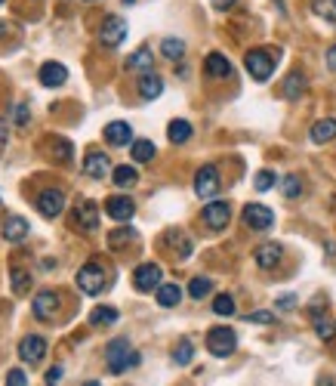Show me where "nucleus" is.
<instances>
[{
  "instance_id": "f257e3e1",
  "label": "nucleus",
  "mask_w": 336,
  "mask_h": 386,
  "mask_svg": "<svg viewBox=\"0 0 336 386\" xmlns=\"http://www.w3.org/2000/svg\"><path fill=\"white\" fill-rule=\"evenodd\" d=\"M105 361H108V371H112V374H123V371L136 368L139 361H142V355L133 350L127 337H114L112 343L105 346Z\"/></svg>"
},
{
  "instance_id": "f03ea898",
  "label": "nucleus",
  "mask_w": 336,
  "mask_h": 386,
  "mask_svg": "<svg viewBox=\"0 0 336 386\" xmlns=\"http://www.w3.org/2000/svg\"><path fill=\"white\" fill-rule=\"evenodd\" d=\"M77 288L83 293H90V297H96V293L105 291V269L99 260H90L87 266L77 269Z\"/></svg>"
},
{
  "instance_id": "7ed1b4c3",
  "label": "nucleus",
  "mask_w": 336,
  "mask_h": 386,
  "mask_svg": "<svg viewBox=\"0 0 336 386\" xmlns=\"http://www.w3.org/2000/svg\"><path fill=\"white\" fill-rule=\"evenodd\" d=\"M244 68L256 84H265L271 74H275V59H271L269 50H250L244 56Z\"/></svg>"
},
{
  "instance_id": "20e7f679",
  "label": "nucleus",
  "mask_w": 336,
  "mask_h": 386,
  "mask_svg": "<svg viewBox=\"0 0 336 386\" xmlns=\"http://www.w3.org/2000/svg\"><path fill=\"white\" fill-rule=\"evenodd\" d=\"M207 350H210V355H216V359H225V355H231L238 350V334H234L231 328H210Z\"/></svg>"
},
{
  "instance_id": "39448f33",
  "label": "nucleus",
  "mask_w": 336,
  "mask_h": 386,
  "mask_svg": "<svg viewBox=\"0 0 336 386\" xmlns=\"http://www.w3.org/2000/svg\"><path fill=\"white\" fill-rule=\"evenodd\" d=\"M220 170H216L213 164H204L194 173V195L198 198H204V201H210V198H216L220 195Z\"/></svg>"
},
{
  "instance_id": "423d86ee",
  "label": "nucleus",
  "mask_w": 336,
  "mask_h": 386,
  "mask_svg": "<svg viewBox=\"0 0 336 386\" xmlns=\"http://www.w3.org/2000/svg\"><path fill=\"white\" fill-rule=\"evenodd\" d=\"M99 41L105 46H112V50L121 46L127 41V19H123V15H108L102 22V28H99Z\"/></svg>"
},
{
  "instance_id": "0eeeda50",
  "label": "nucleus",
  "mask_w": 336,
  "mask_h": 386,
  "mask_svg": "<svg viewBox=\"0 0 336 386\" xmlns=\"http://www.w3.org/2000/svg\"><path fill=\"white\" fill-rule=\"evenodd\" d=\"M161 278H163V272L158 262H142V266L133 272V284H136L139 293H152L161 288Z\"/></svg>"
},
{
  "instance_id": "6e6552de",
  "label": "nucleus",
  "mask_w": 336,
  "mask_h": 386,
  "mask_svg": "<svg viewBox=\"0 0 336 386\" xmlns=\"http://www.w3.org/2000/svg\"><path fill=\"white\" fill-rule=\"evenodd\" d=\"M201 220H204V226H207V229L222 232V229L231 222V207L225 204V201H210L204 211H201Z\"/></svg>"
},
{
  "instance_id": "1a4fd4ad",
  "label": "nucleus",
  "mask_w": 336,
  "mask_h": 386,
  "mask_svg": "<svg viewBox=\"0 0 336 386\" xmlns=\"http://www.w3.org/2000/svg\"><path fill=\"white\" fill-rule=\"evenodd\" d=\"M59 303H62V297H59L56 291H50V288L37 291V293H34V303H31V309H34V319L50 321L53 315L59 312Z\"/></svg>"
},
{
  "instance_id": "9d476101",
  "label": "nucleus",
  "mask_w": 336,
  "mask_h": 386,
  "mask_svg": "<svg viewBox=\"0 0 336 386\" xmlns=\"http://www.w3.org/2000/svg\"><path fill=\"white\" fill-rule=\"evenodd\" d=\"M37 211H41L46 220H56V216L65 211V192L62 189H43L37 195Z\"/></svg>"
},
{
  "instance_id": "9b49d317",
  "label": "nucleus",
  "mask_w": 336,
  "mask_h": 386,
  "mask_svg": "<svg viewBox=\"0 0 336 386\" xmlns=\"http://www.w3.org/2000/svg\"><path fill=\"white\" fill-rule=\"evenodd\" d=\"M108 173H114L112 170V161H108L105 152H87V158H83V176H90V180H105Z\"/></svg>"
},
{
  "instance_id": "f8f14e48",
  "label": "nucleus",
  "mask_w": 336,
  "mask_h": 386,
  "mask_svg": "<svg viewBox=\"0 0 336 386\" xmlns=\"http://www.w3.org/2000/svg\"><path fill=\"white\" fill-rule=\"evenodd\" d=\"M244 222L253 232H265V229H271V222H275V213H271L265 204H247L244 207Z\"/></svg>"
},
{
  "instance_id": "ddd939ff",
  "label": "nucleus",
  "mask_w": 336,
  "mask_h": 386,
  "mask_svg": "<svg viewBox=\"0 0 336 386\" xmlns=\"http://www.w3.org/2000/svg\"><path fill=\"white\" fill-rule=\"evenodd\" d=\"M43 355H46V340H43V337H37V334L22 337V343H19V359H22V361L34 365V361L43 359Z\"/></svg>"
},
{
  "instance_id": "4468645a",
  "label": "nucleus",
  "mask_w": 336,
  "mask_h": 386,
  "mask_svg": "<svg viewBox=\"0 0 336 386\" xmlns=\"http://www.w3.org/2000/svg\"><path fill=\"white\" fill-rule=\"evenodd\" d=\"M105 213L117 222H130L133 213H136V204H133V198H127V195H114L105 201Z\"/></svg>"
},
{
  "instance_id": "2eb2a0df",
  "label": "nucleus",
  "mask_w": 336,
  "mask_h": 386,
  "mask_svg": "<svg viewBox=\"0 0 336 386\" xmlns=\"http://www.w3.org/2000/svg\"><path fill=\"white\" fill-rule=\"evenodd\" d=\"M281 257H284V247L281 244H275V241H265V244H260L256 247V253H253V260H256V266L260 269H275L278 262H281Z\"/></svg>"
},
{
  "instance_id": "dca6fc26",
  "label": "nucleus",
  "mask_w": 336,
  "mask_h": 386,
  "mask_svg": "<svg viewBox=\"0 0 336 386\" xmlns=\"http://www.w3.org/2000/svg\"><path fill=\"white\" fill-rule=\"evenodd\" d=\"M37 77H41L43 87H62L68 81V68L62 62H46V65H41V74Z\"/></svg>"
},
{
  "instance_id": "f3484780",
  "label": "nucleus",
  "mask_w": 336,
  "mask_h": 386,
  "mask_svg": "<svg viewBox=\"0 0 336 386\" xmlns=\"http://www.w3.org/2000/svg\"><path fill=\"white\" fill-rule=\"evenodd\" d=\"M74 213H77V216H74L77 226H81L83 232H96V229H99V207L93 204V201H81Z\"/></svg>"
},
{
  "instance_id": "a211bd4d",
  "label": "nucleus",
  "mask_w": 336,
  "mask_h": 386,
  "mask_svg": "<svg viewBox=\"0 0 336 386\" xmlns=\"http://www.w3.org/2000/svg\"><path fill=\"white\" fill-rule=\"evenodd\" d=\"M309 136H311V142H315V145L333 142V139H336V121L333 118L315 121V124H311V130H309Z\"/></svg>"
},
{
  "instance_id": "6ab92c4d",
  "label": "nucleus",
  "mask_w": 336,
  "mask_h": 386,
  "mask_svg": "<svg viewBox=\"0 0 336 386\" xmlns=\"http://www.w3.org/2000/svg\"><path fill=\"white\" fill-rule=\"evenodd\" d=\"M152 65H154V56L148 46H139L127 59V72H136V74H152Z\"/></svg>"
},
{
  "instance_id": "aec40b11",
  "label": "nucleus",
  "mask_w": 336,
  "mask_h": 386,
  "mask_svg": "<svg viewBox=\"0 0 336 386\" xmlns=\"http://www.w3.org/2000/svg\"><path fill=\"white\" fill-rule=\"evenodd\" d=\"M204 72L210 77H216V81H222V77L231 74V62L222 56V53H210V56L204 59Z\"/></svg>"
},
{
  "instance_id": "412c9836",
  "label": "nucleus",
  "mask_w": 336,
  "mask_h": 386,
  "mask_svg": "<svg viewBox=\"0 0 336 386\" xmlns=\"http://www.w3.org/2000/svg\"><path fill=\"white\" fill-rule=\"evenodd\" d=\"M4 238L6 241H22V238H28V220H22V216H6L4 220Z\"/></svg>"
},
{
  "instance_id": "4be33fe9",
  "label": "nucleus",
  "mask_w": 336,
  "mask_h": 386,
  "mask_svg": "<svg viewBox=\"0 0 336 386\" xmlns=\"http://www.w3.org/2000/svg\"><path fill=\"white\" fill-rule=\"evenodd\" d=\"M105 139H108V145H127L130 139H133L130 124L127 121H112L105 127Z\"/></svg>"
},
{
  "instance_id": "5701e85b",
  "label": "nucleus",
  "mask_w": 336,
  "mask_h": 386,
  "mask_svg": "<svg viewBox=\"0 0 336 386\" xmlns=\"http://www.w3.org/2000/svg\"><path fill=\"white\" fill-rule=\"evenodd\" d=\"M130 154H133V164H148V161L158 154V149H154L152 139H133Z\"/></svg>"
},
{
  "instance_id": "b1692460",
  "label": "nucleus",
  "mask_w": 336,
  "mask_h": 386,
  "mask_svg": "<svg viewBox=\"0 0 336 386\" xmlns=\"http://www.w3.org/2000/svg\"><path fill=\"white\" fill-rule=\"evenodd\" d=\"M302 90H306V77H302L300 72H290L284 77V84H281V96L284 99H300Z\"/></svg>"
},
{
  "instance_id": "393cba45",
  "label": "nucleus",
  "mask_w": 336,
  "mask_h": 386,
  "mask_svg": "<svg viewBox=\"0 0 336 386\" xmlns=\"http://www.w3.org/2000/svg\"><path fill=\"white\" fill-rule=\"evenodd\" d=\"M161 93H163V81L154 72L139 77V96H142V99H158Z\"/></svg>"
},
{
  "instance_id": "a878e982",
  "label": "nucleus",
  "mask_w": 336,
  "mask_h": 386,
  "mask_svg": "<svg viewBox=\"0 0 336 386\" xmlns=\"http://www.w3.org/2000/svg\"><path fill=\"white\" fill-rule=\"evenodd\" d=\"M191 133H194V130H191V124H189V121H182V118L170 121V127H167V136H170V142H173V145L189 142Z\"/></svg>"
},
{
  "instance_id": "bb28decb",
  "label": "nucleus",
  "mask_w": 336,
  "mask_h": 386,
  "mask_svg": "<svg viewBox=\"0 0 336 386\" xmlns=\"http://www.w3.org/2000/svg\"><path fill=\"white\" fill-rule=\"evenodd\" d=\"M311 324H315V334L321 340H333L336 337V321L330 319V315H321L315 309V312H311Z\"/></svg>"
},
{
  "instance_id": "cd10ccee",
  "label": "nucleus",
  "mask_w": 336,
  "mask_h": 386,
  "mask_svg": "<svg viewBox=\"0 0 336 386\" xmlns=\"http://www.w3.org/2000/svg\"><path fill=\"white\" fill-rule=\"evenodd\" d=\"M154 297H158V306L170 309L182 300V288H179V284H161V288L154 291Z\"/></svg>"
},
{
  "instance_id": "c85d7f7f",
  "label": "nucleus",
  "mask_w": 336,
  "mask_h": 386,
  "mask_svg": "<svg viewBox=\"0 0 336 386\" xmlns=\"http://www.w3.org/2000/svg\"><path fill=\"white\" fill-rule=\"evenodd\" d=\"M50 154H53V161H59V164H68V161L74 158V145H72V139L56 136V139H53V145H50Z\"/></svg>"
},
{
  "instance_id": "c756f323",
  "label": "nucleus",
  "mask_w": 336,
  "mask_h": 386,
  "mask_svg": "<svg viewBox=\"0 0 336 386\" xmlns=\"http://www.w3.org/2000/svg\"><path fill=\"white\" fill-rule=\"evenodd\" d=\"M112 180H114V185H117V189H130V185H136L139 173H136V167H130V164H121V167H114Z\"/></svg>"
},
{
  "instance_id": "7c9ffc66",
  "label": "nucleus",
  "mask_w": 336,
  "mask_h": 386,
  "mask_svg": "<svg viewBox=\"0 0 336 386\" xmlns=\"http://www.w3.org/2000/svg\"><path fill=\"white\" fill-rule=\"evenodd\" d=\"M311 13L336 28V0H311Z\"/></svg>"
},
{
  "instance_id": "2f4dec72",
  "label": "nucleus",
  "mask_w": 336,
  "mask_h": 386,
  "mask_svg": "<svg viewBox=\"0 0 336 386\" xmlns=\"http://www.w3.org/2000/svg\"><path fill=\"white\" fill-rule=\"evenodd\" d=\"M121 315H117L114 306H99L90 312V324H96V328H105V324H114Z\"/></svg>"
},
{
  "instance_id": "473e14b6",
  "label": "nucleus",
  "mask_w": 336,
  "mask_h": 386,
  "mask_svg": "<svg viewBox=\"0 0 336 386\" xmlns=\"http://www.w3.org/2000/svg\"><path fill=\"white\" fill-rule=\"evenodd\" d=\"M161 53L167 59H182L185 56V41H179V37H163V44H161Z\"/></svg>"
},
{
  "instance_id": "72a5a7b5",
  "label": "nucleus",
  "mask_w": 336,
  "mask_h": 386,
  "mask_svg": "<svg viewBox=\"0 0 336 386\" xmlns=\"http://www.w3.org/2000/svg\"><path fill=\"white\" fill-rule=\"evenodd\" d=\"M213 312L222 315V319L234 315V297H231V293H216V297H213Z\"/></svg>"
},
{
  "instance_id": "f704fd0d",
  "label": "nucleus",
  "mask_w": 336,
  "mask_h": 386,
  "mask_svg": "<svg viewBox=\"0 0 336 386\" xmlns=\"http://www.w3.org/2000/svg\"><path fill=\"white\" fill-rule=\"evenodd\" d=\"M191 355H194V343H191V340H179V343L173 346V361H176V365H189Z\"/></svg>"
},
{
  "instance_id": "c9c22d12",
  "label": "nucleus",
  "mask_w": 336,
  "mask_h": 386,
  "mask_svg": "<svg viewBox=\"0 0 336 386\" xmlns=\"http://www.w3.org/2000/svg\"><path fill=\"white\" fill-rule=\"evenodd\" d=\"M281 192H284V198H300L302 195V180L296 173H287L284 180H281Z\"/></svg>"
},
{
  "instance_id": "e433bc0d",
  "label": "nucleus",
  "mask_w": 336,
  "mask_h": 386,
  "mask_svg": "<svg viewBox=\"0 0 336 386\" xmlns=\"http://www.w3.org/2000/svg\"><path fill=\"white\" fill-rule=\"evenodd\" d=\"M210 288H213V281H210V278H191V284H189V293L194 300H204L207 293H210Z\"/></svg>"
},
{
  "instance_id": "4c0bfd02",
  "label": "nucleus",
  "mask_w": 336,
  "mask_h": 386,
  "mask_svg": "<svg viewBox=\"0 0 336 386\" xmlns=\"http://www.w3.org/2000/svg\"><path fill=\"white\" fill-rule=\"evenodd\" d=\"M275 182H278V176L271 173V170H260V173L253 176V185L260 192H269V189H275Z\"/></svg>"
},
{
  "instance_id": "58836bf2",
  "label": "nucleus",
  "mask_w": 336,
  "mask_h": 386,
  "mask_svg": "<svg viewBox=\"0 0 336 386\" xmlns=\"http://www.w3.org/2000/svg\"><path fill=\"white\" fill-rule=\"evenodd\" d=\"M13 291L15 293H25L28 288H31V275L28 272H22V269H13Z\"/></svg>"
},
{
  "instance_id": "ea45409f",
  "label": "nucleus",
  "mask_w": 336,
  "mask_h": 386,
  "mask_svg": "<svg viewBox=\"0 0 336 386\" xmlns=\"http://www.w3.org/2000/svg\"><path fill=\"white\" fill-rule=\"evenodd\" d=\"M130 238H136V232H133V229H117V232L108 235V244H112V247H123Z\"/></svg>"
},
{
  "instance_id": "a19ab883",
  "label": "nucleus",
  "mask_w": 336,
  "mask_h": 386,
  "mask_svg": "<svg viewBox=\"0 0 336 386\" xmlns=\"http://www.w3.org/2000/svg\"><path fill=\"white\" fill-rule=\"evenodd\" d=\"M244 321H250V324H275V312H265V309H260V312L244 315Z\"/></svg>"
},
{
  "instance_id": "79ce46f5",
  "label": "nucleus",
  "mask_w": 336,
  "mask_h": 386,
  "mask_svg": "<svg viewBox=\"0 0 336 386\" xmlns=\"http://www.w3.org/2000/svg\"><path fill=\"white\" fill-rule=\"evenodd\" d=\"M6 386H28V377L22 368H13L10 374H6Z\"/></svg>"
},
{
  "instance_id": "37998d69",
  "label": "nucleus",
  "mask_w": 336,
  "mask_h": 386,
  "mask_svg": "<svg viewBox=\"0 0 336 386\" xmlns=\"http://www.w3.org/2000/svg\"><path fill=\"white\" fill-rule=\"evenodd\" d=\"M43 380H46V386H56V383L62 380V368H50V371H46Z\"/></svg>"
},
{
  "instance_id": "c03bdc74",
  "label": "nucleus",
  "mask_w": 336,
  "mask_h": 386,
  "mask_svg": "<svg viewBox=\"0 0 336 386\" xmlns=\"http://www.w3.org/2000/svg\"><path fill=\"white\" fill-rule=\"evenodd\" d=\"M25 121H28V105H15V124L25 127Z\"/></svg>"
},
{
  "instance_id": "a18cd8bd",
  "label": "nucleus",
  "mask_w": 336,
  "mask_h": 386,
  "mask_svg": "<svg viewBox=\"0 0 336 386\" xmlns=\"http://www.w3.org/2000/svg\"><path fill=\"white\" fill-rule=\"evenodd\" d=\"M290 306H296V297H293V293H284V297H278V309H290Z\"/></svg>"
},
{
  "instance_id": "49530a36",
  "label": "nucleus",
  "mask_w": 336,
  "mask_h": 386,
  "mask_svg": "<svg viewBox=\"0 0 336 386\" xmlns=\"http://www.w3.org/2000/svg\"><path fill=\"white\" fill-rule=\"evenodd\" d=\"M210 4H213V10H222V13H225V10H231L238 0H210Z\"/></svg>"
},
{
  "instance_id": "de8ad7c7",
  "label": "nucleus",
  "mask_w": 336,
  "mask_h": 386,
  "mask_svg": "<svg viewBox=\"0 0 336 386\" xmlns=\"http://www.w3.org/2000/svg\"><path fill=\"white\" fill-rule=\"evenodd\" d=\"M327 68H330V72H336V44L330 46V50H327Z\"/></svg>"
},
{
  "instance_id": "09e8293b",
  "label": "nucleus",
  "mask_w": 336,
  "mask_h": 386,
  "mask_svg": "<svg viewBox=\"0 0 336 386\" xmlns=\"http://www.w3.org/2000/svg\"><path fill=\"white\" fill-rule=\"evenodd\" d=\"M4 145H6V124L0 121V149H4Z\"/></svg>"
},
{
  "instance_id": "8fccbe9b",
  "label": "nucleus",
  "mask_w": 336,
  "mask_h": 386,
  "mask_svg": "<svg viewBox=\"0 0 336 386\" xmlns=\"http://www.w3.org/2000/svg\"><path fill=\"white\" fill-rule=\"evenodd\" d=\"M83 386H99V383H96V380H90V383H83Z\"/></svg>"
},
{
  "instance_id": "3c124183",
  "label": "nucleus",
  "mask_w": 336,
  "mask_h": 386,
  "mask_svg": "<svg viewBox=\"0 0 336 386\" xmlns=\"http://www.w3.org/2000/svg\"><path fill=\"white\" fill-rule=\"evenodd\" d=\"M123 4H133V0H123Z\"/></svg>"
},
{
  "instance_id": "603ef678",
  "label": "nucleus",
  "mask_w": 336,
  "mask_h": 386,
  "mask_svg": "<svg viewBox=\"0 0 336 386\" xmlns=\"http://www.w3.org/2000/svg\"><path fill=\"white\" fill-rule=\"evenodd\" d=\"M87 4H93V0H87Z\"/></svg>"
},
{
  "instance_id": "864d4df0",
  "label": "nucleus",
  "mask_w": 336,
  "mask_h": 386,
  "mask_svg": "<svg viewBox=\"0 0 336 386\" xmlns=\"http://www.w3.org/2000/svg\"><path fill=\"white\" fill-rule=\"evenodd\" d=\"M0 4H4V0H0Z\"/></svg>"
}]
</instances>
